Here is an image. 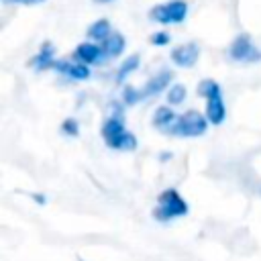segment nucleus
<instances>
[{
	"mask_svg": "<svg viewBox=\"0 0 261 261\" xmlns=\"http://www.w3.org/2000/svg\"><path fill=\"white\" fill-rule=\"evenodd\" d=\"M80 261H82V259H80Z\"/></svg>",
	"mask_w": 261,
	"mask_h": 261,
	"instance_id": "obj_22",
	"label": "nucleus"
},
{
	"mask_svg": "<svg viewBox=\"0 0 261 261\" xmlns=\"http://www.w3.org/2000/svg\"><path fill=\"white\" fill-rule=\"evenodd\" d=\"M139 55H130L128 59H124V63L118 67V71H116V82H124L126 77H128V73H133L137 67H139Z\"/></svg>",
	"mask_w": 261,
	"mask_h": 261,
	"instance_id": "obj_15",
	"label": "nucleus"
},
{
	"mask_svg": "<svg viewBox=\"0 0 261 261\" xmlns=\"http://www.w3.org/2000/svg\"><path fill=\"white\" fill-rule=\"evenodd\" d=\"M208 122H210L208 116H202L198 110H188L175 118L169 133L175 137H200L206 133Z\"/></svg>",
	"mask_w": 261,
	"mask_h": 261,
	"instance_id": "obj_4",
	"label": "nucleus"
},
{
	"mask_svg": "<svg viewBox=\"0 0 261 261\" xmlns=\"http://www.w3.org/2000/svg\"><path fill=\"white\" fill-rule=\"evenodd\" d=\"M102 137L108 147L112 149H122V151H133L137 149V137L128 130H124V124L118 116H110L102 124Z\"/></svg>",
	"mask_w": 261,
	"mask_h": 261,
	"instance_id": "obj_2",
	"label": "nucleus"
},
{
	"mask_svg": "<svg viewBox=\"0 0 261 261\" xmlns=\"http://www.w3.org/2000/svg\"><path fill=\"white\" fill-rule=\"evenodd\" d=\"M198 94L206 98V116L212 124H222L226 118V106L222 100L220 86L214 80H202L198 86Z\"/></svg>",
	"mask_w": 261,
	"mask_h": 261,
	"instance_id": "obj_1",
	"label": "nucleus"
},
{
	"mask_svg": "<svg viewBox=\"0 0 261 261\" xmlns=\"http://www.w3.org/2000/svg\"><path fill=\"white\" fill-rule=\"evenodd\" d=\"M184 98H186V86L184 84H175V86L169 88V92H167V102L169 104H181Z\"/></svg>",
	"mask_w": 261,
	"mask_h": 261,
	"instance_id": "obj_16",
	"label": "nucleus"
},
{
	"mask_svg": "<svg viewBox=\"0 0 261 261\" xmlns=\"http://www.w3.org/2000/svg\"><path fill=\"white\" fill-rule=\"evenodd\" d=\"M151 43H153V45H167V43H169V35H167L165 31L153 33V35H151Z\"/></svg>",
	"mask_w": 261,
	"mask_h": 261,
	"instance_id": "obj_18",
	"label": "nucleus"
},
{
	"mask_svg": "<svg viewBox=\"0 0 261 261\" xmlns=\"http://www.w3.org/2000/svg\"><path fill=\"white\" fill-rule=\"evenodd\" d=\"M175 118H177V116H175L167 106H159V108L155 110V114H153V126L159 128V130H167V133H169V128L173 126Z\"/></svg>",
	"mask_w": 261,
	"mask_h": 261,
	"instance_id": "obj_13",
	"label": "nucleus"
},
{
	"mask_svg": "<svg viewBox=\"0 0 261 261\" xmlns=\"http://www.w3.org/2000/svg\"><path fill=\"white\" fill-rule=\"evenodd\" d=\"M61 128H63V133H67V135H77V122H75L73 118H67V120L61 124Z\"/></svg>",
	"mask_w": 261,
	"mask_h": 261,
	"instance_id": "obj_19",
	"label": "nucleus"
},
{
	"mask_svg": "<svg viewBox=\"0 0 261 261\" xmlns=\"http://www.w3.org/2000/svg\"><path fill=\"white\" fill-rule=\"evenodd\" d=\"M151 18L161 22V24H175V22H181L188 14V2L186 0H171V2H165V4H157L151 8Z\"/></svg>",
	"mask_w": 261,
	"mask_h": 261,
	"instance_id": "obj_5",
	"label": "nucleus"
},
{
	"mask_svg": "<svg viewBox=\"0 0 261 261\" xmlns=\"http://www.w3.org/2000/svg\"><path fill=\"white\" fill-rule=\"evenodd\" d=\"M228 55H230L232 61H239V63H255V61H261V51L253 45V41H251L249 35H239L230 43Z\"/></svg>",
	"mask_w": 261,
	"mask_h": 261,
	"instance_id": "obj_6",
	"label": "nucleus"
},
{
	"mask_svg": "<svg viewBox=\"0 0 261 261\" xmlns=\"http://www.w3.org/2000/svg\"><path fill=\"white\" fill-rule=\"evenodd\" d=\"M8 4H39V2H45V0H4Z\"/></svg>",
	"mask_w": 261,
	"mask_h": 261,
	"instance_id": "obj_20",
	"label": "nucleus"
},
{
	"mask_svg": "<svg viewBox=\"0 0 261 261\" xmlns=\"http://www.w3.org/2000/svg\"><path fill=\"white\" fill-rule=\"evenodd\" d=\"M102 49H104L106 57H118L124 51V37L120 33H110L102 41Z\"/></svg>",
	"mask_w": 261,
	"mask_h": 261,
	"instance_id": "obj_12",
	"label": "nucleus"
},
{
	"mask_svg": "<svg viewBox=\"0 0 261 261\" xmlns=\"http://www.w3.org/2000/svg\"><path fill=\"white\" fill-rule=\"evenodd\" d=\"M53 67H55L59 73H63V75H67V77H71V80H77V82L90 77L88 63H82V61H77V63H71V61H55Z\"/></svg>",
	"mask_w": 261,
	"mask_h": 261,
	"instance_id": "obj_8",
	"label": "nucleus"
},
{
	"mask_svg": "<svg viewBox=\"0 0 261 261\" xmlns=\"http://www.w3.org/2000/svg\"><path fill=\"white\" fill-rule=\"evenodd\" d=\"M104 57H106L104 49L94 43H82L75 49V59L82 63H100Z\"/></svg>",
	"mask_w": 261,
	"mask_h": 261,
	"instance_id": "obj_10",
	"label": "nucleus"
},
{
	"mask_svg": "<svg viewBox=\"0 0 261 261\" xmlns=\"http://www.w3.org/2000/svg\"><path fill=\"white\" fill-rule=\"evenodd\" d=\"M171 77H173V73L169 71V69H163V71H159L157 75H153L147 84H145V88L141 90V94H143V98H147V96H157V94H161L167 86H169V82H171Z\"/></svg>",
	"mask_w": 261,
	"mask_h": 261,
	"instance_id": "obj_9",
	"label": "nucleus"
},
{
	"mask_svg": "<svg viewBox=\"0 0 261 261\" xmlns=\"http://www.w3.org/2000/svg\"><path fill=\"white\" fill-rule=\"evenodd\" d=\"M198 55H200L198 45L196 43H186V45H179L171 51V61L179 67H192L198 61Z\"/></svg>",
	"mask_w": 261,
	"mask_h": 261,
	"instance_id": "obj_7",
	"label": "nucleus"
},
{
	"mask_svg": "<svg viewBox=\"0 0 261 261\" xmlns=\"http://www.w3.org/2000/svg\"><path fill=\"white\" fill-rule=\"evenodd\" d=\"M124 102L126 104H135V102H139L141 98H143V94H141V90H137V88H133V86H128V88H124Z\"/></svg>",
	"mask_w": 261,
	"mask_h": 261,
	"instance_id": "obj_17",
	"label": "nucleus"
},
{
	"mask_svg": "<svg viewBox=\"0 0 261 261\" xmlns=\"http://www.w3.org/2000/svg\"><path fill=\"white\" fill-rule=\"evenodd\" d=\"M53 55H55L53 45H51V43H43V47L39 49V53L31 59V65H33L35 69H47V67H53V63H55Z\"/></svg>",
	"mask_w": 261,
	"mask_h": 261,
	"instance_id": "obj_11",
	"label": "nucleus"
},
{
	"mask_svg": "<svg viewBox=\"0 0 261 261\" xmlns=\"http://www.w3.org/2000/svg\"><path fill=\"white\" fill-rule=\"evenodd\" d=\"M157 200H159V206L155 208V218L161 220V222H167L171 218L188 214V204L179 196L177 190H165V192L159 194Z\"/></svg>",
	"mask_w": 261,
	"mask_h": 261,
	"instance_id": "obj_3",
	"label": "nucleus"
},
{
	"mask_svg": "<svg viewBox=\"0 0 261 261\" xmlns=\"http://www.w3.org/2000/svg\"><path fill=\"white\" fill-rule=\"evenodd\" d=\"M110 33H112V31H110V22H108L106 18L96 20V22L88 29V37H90V39H94V41H104Z\"/></svg>",
	"mask_w": 261,
	"mask_h": 261,
	"instance_id": "obj_14",
	"label": "nucleus"
},
{
	"mask_svg": "<svg viewBox=\"0 0 261 261\" xmlns=\"http://www.w3.org/2000/svg\"><path fill=\"white\" fill-rule=\"evenodd\" d=\"M96 2H110V0H96Z\"/></svg>",
	"mask_w": 261,
	"mask_h": 261,
	"instance_id": "obj_21",
	"label": "nucleus"
}]
</instances>
